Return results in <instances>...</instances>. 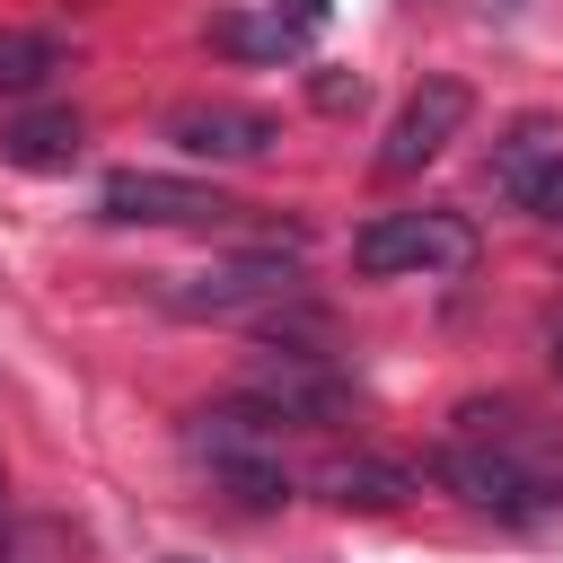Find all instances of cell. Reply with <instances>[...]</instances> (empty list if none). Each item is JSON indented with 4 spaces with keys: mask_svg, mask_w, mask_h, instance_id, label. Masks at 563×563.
Returning a JSON list of instances; mask_svg holds the SVG:
<instances>
[{
    "mask_svg": "<svg viewBox=\"0 0 563 563\" xmlns=\"http://www.w3.org/2000/svg\"><path fill=\"white\" fill-rule=\"evenodd\" d=\"M79 150H88V123H79L70 106H44V114L0 123V158H9V167H70Z\"/></svg>",
    "mask_w": 563,
    "mask_h": 563,
    "instance_id": "12",
    "label": "cell"
},
{
    "mask_svg": "<svg viewBox=\"0 0 563 563\" xmlns=\"http://www.w3.org/2000/svg\"><path fill=\"white\" fill-rule=\"evenodd\" d=\"M167 563H202V554H167Z\"/></svg>",
    "mask_w": 563,
    "mask_h": 563,
    "instance_id": "17",
    "label": "cell"
},
{
    "mask_svg": "<svg viewBox=\"0 0 563 563\" xmlns=\"http://www.w3.org/2000/svg\"><path fill=\"white\" fill-rule=\"evenodd\" d=\"M238 396L264 405L273 422H343V413H352V378H343L325 352H308V343L255 352L246 378H238Z\"/></svg>",
    "mask_w": 563,
    "mask_h": 563,
    "instance_id": "4",
    "label": "cell"
},
{
    "mask_svg": "<svg viewBox=\"0 0 563 563\" xmlns=\"http://www.w3.org/2000/svg\"><path fill=\"white\" fill-rule=\"evenodd\" d=\"M97 211L114 229H202V220H229L238 202L220 185H194V176H158V167H114Z\"/></svg>",
    "mask_w": 563,
    "mask_h": 563,
    "instance_id": "6",
    "label": "cell"
},
{
    "mask_svg": "<svg viewBox=\"0 0 563 563\" xmlns=\"http://www.w3.org/2000/svg\"><path fill=\"white\" fill-rule=\"evenodd\" d=\"M44 70H62V35H44V26H0V88H35Z\"/></svg>",
    "mask_w": 563,
    "mask_h": 563,
    "instance_id": "13",
    "label": "cell"
},
{
    "mask_svg": "<svg viewBox=\"0 0 563 563\" xmlns=\"http://www.w3.org/2000/svg\"><path fill=\"white\" fill-rule=\"evenodd\" d=\"M167 308H176V317H255V325H282V308H290V264H282V255H238V264L176 273V282H167Z\"/></svg>",
    "mask_w": 563,
    "mask_h": 563,
    "instance_id": "5",
    "label": "cell"
},
{
    "mask_svg": "<svg viewBox=\"0 0 563 563\" xmlns=\"http://www.w3.org/2000/svg\"><path fill=\"white\" fill-rule=\"evenodd\" d=\"M501 9H510V0H501Z\"/></svg>",
    "mask_w": 563,
    "mask_h": 563,
    "instance_id": "18",
    "label": "cell"
},
{
    "mask_svg": "<svg viewBox=\"0 0 563 563\" xmlns=\"http://www.w3.org/2000/svg\"><path fill=\"white\" fill-rule=\"evenodd\" d=\"M185 457L194 466H211L238 501H255V510H273V501H290V457H282V422L264 413V405H202L194 422H185Z\"/></svg>",
    "mask_w": 563,
    "mask_h": 563,
    "instance_id": "2",
    "label": "cell"
},
{
    "mask_svg": "<svg viewBox=\"0 0 563 563\" xmlns=\"http://www.w3.org/2000/svg\"><path fill=\"white\" fill-rule=\"evenodd\" d=\"M554 369H563V334H554Z\"/></svg>",
    "mask_w": 563,
    "mask_h": 563,
    "instance_id": "16",
    "label": "cell"
},
{
    "mask_svg": "<svg viewBox=\"0 0 563 563\" xmlns=\"http://www.w3.org/2000/svg\"><path fill=\"white\" fill-rule=\"evenodd\" d=\"M167 141H176L185 158H264V150L282 141V123H273L264 106H238V97H185V106L167 114Z\"/></svg>",
    "mask_w": 563,
    "mask_h": 563,
    "instance_id": "8",
    "label": "cell"
},
{
    "mask_svg": "<svg viewBox=\"0 0 563 563\" xmlns=\"http://www.w3.org/2000/svg\"><path fill=\"white\" fill-rule=\"evenodd\" d=\"M431 475L484 519H545L563 510V431L528 405H457V431L431 449Z\"/></svg>",
    "mask_w": 563,
    "mask_h": 563,
    "instance_id": "1",
    "label": "cell"
},
{
    "mask_svg": "<svg viewBox=\"0 0 563 563\" xmlns=\"http://www.w3.org/2000/svg\"><path fill=\"white\" fill-rule=\"evenodd\" d=\"M352 264L361 273H466L475 264V229L466 211H378L352 229Z\"/></svg>",
    "mask_w": 563,
    "mask_h": 563,
    "instance_id": "3",
    "label": "cell"
},
{
    "mask_svg": "<svg viewBox=\"0 0 563 563\" xmlns=\"http://www.w3.org/2000/svg\"><path fill=\"white\" fill-rule=\"evenodd\" d=\"M466 114H475L466 79H422V88L396 106L387 141H378V176H422V167H431V158L466 132Z\"/></svg>",
    "mask_w": 563,
    "mask_h": 563,
    "instance_id": "7",
    "label": "cell"
},
{
    "mask_svg": "<svg viewBox=\"0 0 563 563\" xmlns=\"http://www.w3.org/2000/svg\"><path fill=\"white\" fill-rule=\"evenodd\" d=\"M0 545H9V475H0Z\"/></svg>",
    "mask_w": 563,
    "mask_h": 563,
    "instance_id": "15",
    "label": "cell"
},
{
    "mask_svg": "<svg viewBox=\"0 0 563 563\" xmlns=\"http://www.w3.org/2000/svg\"><path fill=\"white\" fill-rule=\"evenodd\" d=\"M308 484H317L325 501H343V510H387V501L413 493V475H405L396 457H369V449H334V457H317Z\"/></svg>",
    "mask_w": 563,
    "mask_h": 563,
    "instance_id": "11",
    "label": "cell"
},
{
    "mask_svg": "<svg viewBox=\"0 0 563 563\" xmlns=\"http://www.w3.org/2000/svg\"><path fill=\"white\" fill-rule=\"evenodd\" d=\"M325 26V0H264V9H238V18H211V44L229 62H299Z\"/></svg>",
    "mask_w": 563,
    "mask_h": 563,
    "instance_id": "9",
    "label": "cell"
},
{
    "mask_svg": "<svg viewBox=\"0 0 563 563\" xmlns=\"http://www.w3.org/2000/svg\"><path fill=\"white\" fill-rule=\"evenodd\" d=\"M317 106H361V79H317Z\"/></svg>",
    "mask_w": 563,
    "mask_h": 563,
    "instance_id": "14",
    "label": "cell"
},
{
    "mask_svg": "<svg viewBox=\"0 0 563 563\" xmlns=\"http://www.w3.org/2000/svg\"><path fill=\"white\" fill-rule=\"evenodd\" d=\"M493 185L528 211V220H563V132L554 123H519L493 150Z\"/></svg>",
    "mask_w": 563,
    "mask_h": 563,
    "instance_id": "10",
    "label": "cell"
}]
</instances>
